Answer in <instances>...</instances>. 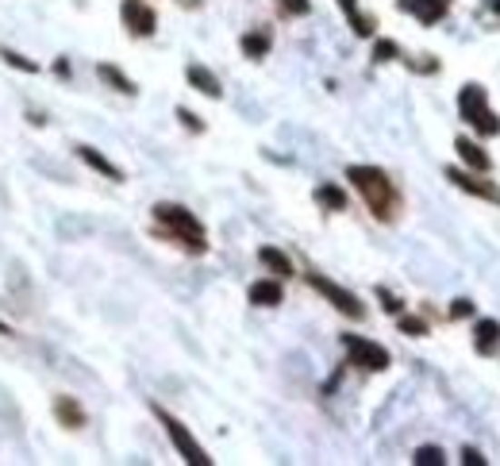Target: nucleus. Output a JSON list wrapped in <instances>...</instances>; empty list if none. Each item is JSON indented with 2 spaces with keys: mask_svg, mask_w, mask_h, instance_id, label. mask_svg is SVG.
Masks as SVG:
<instances>
[{
  "mask_svg": "<svg viewBox=\"0 0 500 466\" xmlns=\"http://www.w3.org/2000/svg\"><path fill=\"white\" fill-rule=\"evenodd\" d=\"M470 312H474V304H470V301H455V304H450V316H455V320L470 316Z\"/></svg>",
  "mask_w": 500,
  "mask_h": 466,
  "instance_id": "obj_27",
  "label": "nucleus"
},
{
  "mask_svg": "<svg viewBox=\"0 0 500 466\" xmlns=\"http://www.w3.org/2000/svg\"><path fill=\"white\" fill-rule=\"evenodd\" d=\"M455 151L462 154V163H466V166H474L477 174H489V154L481 151L474 139H458V143H455Z\"/></svg>",
  "mask_w": 500,
  "mask_h": 466,
  "instance_id": "obj_13",
  "label": "nucleus"
},
{
  "mask_svg": "<svg viewBox=\"0 0 500 466\" xmlns=\"http://www.w3.org/2000/svg\"><path fill=\"white\" fill-rule=\"evenodd\" d=\"M120 15H123V27L132 31V35H139V39L154 35V27H158V15H154V8L147 5V0H123Z\"/></svg>",
  "mask_w": 500,
  "mask_h": 466,
  "instance_id": "obj_7",
  "label": "nucleus"
},
{
  "mask_svg": "<svg viewBox=\"0 0 500 466\" xmlns=\"http://www.w3.org/2000/svg\"><path fill=\"white\" fill-rule=\"evenodd\" d=\"M416 462H419V466H443L446 455L439 451V447H419V451H416Z\"/></svg>",
  "mask_w": 500,
  "mask_h": 466,
  "instance_id": "obj_22",
  "label": "nucleus"
},
{
  "mask_svg": "<svg viewBox=\"0 0 500 466\" xmlns=\"http://www.w3.org/2000/svg\"><path fill=\"white\" fill-rule=\"evenodd\" d=\"M462 462H466V466H481L485 459H481V455L474 451V447H466V451H462Z\"/></svg>",
  "mask_w": 500,
  "mask_h": 466,
  "instance_id": "obj_29",
  "label": "nucleus"
},
{
  "mask_svg": "<svg viewBox=\"0 0 500 466\" xmlns=\"http://www.w3.org/2000/svg\"><path fill=\"white\" fill-rule=\"evenodd\" d=\"M377 297L385 301V312H400V301L389 293V289H377Z\"/></svg>",
  "mask_w": 500,
  "mask_h": 466,
  "instance_id": "obj_26",
  "label": "nucleus"
},
{
  "mask_svg": "<svg viewBox=\"0 0 500 466\" xmlns=\"http://www.w3.org/2000/svg\"><path fill=\"white\" fill-rule=\"evenodd\" d=\"M0 58H5L8 66L24 70V74H35V70H39V62H31V58H24V55H15V51H8V46H0Z\"/></svg>",
  "mask_w": 500,
  "mask_h": 466,
  "instance_id": "obj_21",
  "label": "nucleus"
},
{
  "mask_svg": "<svg viewBox=\"0 0 500 466\" xmlns=\"http://www.w3.org/2000/svg\"><path fill=\"white\" fill-rule=\"evenodd\" d=\"M343 347L354 366H362V371H385L389 366V351L381 343L366 340V335H343Z\"/></svg>",
  "mask_w": 500,
  "mask_h": 466,
  "instance_id": "obj_5",
  "label": "nucleus"
},
{
  "mask_svg": "<svg viewBox=\"0 0 500 466\" xmlns=\"http://www.w3.org/2000/svg\"><path fill=\"white\" fill-rule=\"evenodd\" d=\"M189 82L197 85L204 96H220V93H223V89H220V82H216V74H212V70H204V66H197V62H192V66H189Z\"/></svg>",
  "mask_w": 500,
  "mask_h": 466,
  "instance_id": "obj_15",
  "label": "nucleus"
},
{
  "mask_svg": "<svg viewBox=\"0 0 500 466\" xmlns=\"http://www.w3.org/2000/svg\"><path fill=\"white\" fill-rule=\"evenodd\" d=\"M400 332L405 335H427V324L419 316H400Z\"/></svg>",
  "mask_w": 500,
  "mask_h": 466,
  "instance_id": "obj_23",
  "label": "nucleus"
},
{
  "mask_svg": "<svg viewBox=\"0 0 500 466\" xmlns=\"http://www.w3.org/2000/svg\"><path fill=\"white\" fill-rule=\"evenodd\" d=\"M374 58H377V62H389V58H397V43H389V39H381V43L374 46Z\"/></svg>",
  "mask_w": 500,
  "mask_h": 466,
  "instance_id": "obj_24",
  "label": "nucleus"
},
{
  "mask_svg": "<svg viewBox=\"0 0 500 466\" xmlns=\"http://www.w3.org/2000/svg\"><path fill=\"white\" fill-rule=\"evenodd\" d=\"M154 220L162 223V228L181 243L185 251H192V254H201L208 243H204V223L189 213V208H181V204H154Z\"/></svg>",
  "mask_w": 500,
  "mask_h": 466,
  "instance_id": "obj_2",
  "label": "nucleus"
},
{
  "mask_svg": "<svg viewBox=\"0 0 500 466\" xmlns=\"http://www.w3.org/2000/svg\"><path fill=\"white\" fill-rule=\"evenodd\" d=\"M458 112H462V120H470L474 132H481V135H496L500 132V120L485 104V89H481V85H466L458 93Z\"/></svg>",
  "mask_w": 500,
  "mask_h": 466,
  "instance_id": "obj_3",
  "label": "nucleus"
},
{
  "mask_svg": "<svg viewBox=\"0 0 500 466\" xmlns=\"http://www.w3.org/2000/svg\"><path fill=\"white\" fill-rule=\"evenodd\" d=\"M474 347H477V355H493V351L500 347V324H496V320H477Z\"/></svg>",
  "mask_w": 500,
  "mask_h": 466,
  "instance_id": "obj_10",
  "label": "nucleus"
},
{
  "mask_svg": "<svg viewBox=\"0 0 500 466\" xmlns=\"http://www.w3.org/2000/svg\"><path fill=\"white\" fill-rule=\"evenodd\" d=\"M316 201L328 204V208H343L347 204V197H343V189H338V185H319L316 189Z\"/></svg>",
  "mask_w": 500,
  "mask_h": 466,
  "instance_id": "obj_20",
  "label": "nucleus"
},
{
  "mask_svg": "<svg viewBox=\"0 0 500 466\" xmlns=\"http://www.w3.org/2000/svg\"><path fill=\"white\" fill-rule=\"evenodd\" d=\"M154 412H158V421L166 424L170 440H173V447H177V451H181V459H185V462H192V466H212V459L204 455V447H201L197 440L189 436V428H185L181 421H177V416H170L166 409H154Z\"/></svg>",
  "mask_w": 500,
  "mask_h": 466,
  "instance_id": "obj_4",
  "label": "nucleus"
},
{
  "mask_svg": "<svg viewBox=\"0 0 500 466\" xmlns=\"http://www.w3.org/2000/svg\"><path fill=\"white\" fill-rule=\"evenodd\" d=\"M309 285L316 289V293H324L331 304L343 316H350V320H362L366 316V309H362V301L350 293V289H343V285H335L331 278H324V274H309Z\"/></svg>",
  "mask_w": 500,
  "mask_h": 466,
  "instance_id": "obj_6",
  "label": "nucleus"
},
{
  "mask_svg": "<svg viewBox=\"0 0 500 466\" xmlns=\"http://www.w3.org/2000/svg\"><path fill=\"white\" fill-rule=\"evenodd\" d=\"M278 5L285 8V12H293V15H309V0H278Z\"/></svg>",
  "mask_w": 500,
  "mask_h": 466,
  "instance_id": "obj_25",
  "label": "nucleus"
},
{
  "mask_svg": "<svg viewBox=\"0 0 500 466\" xmlns=\"http://www.w3.org/2000/svg\"><path fill=\"white\" fill-rule=\"evenodd\" d=\"M177 116H181V120H185V127H189V132H201V120H197V116H192V112H185V108H181V112H177Z\"/></svg>",
  "mask_w": 500,
  "mask_h": 466,
  "instance_id": "obj_28",
  "label": "nucleus"
},
{
  "mask_svg": "<svg viewBox=\"0 0 500 466\" xmlns=\"http://www.w3.org/2000/svg\"><path fill=\"white\" fill-rule=\"evenodd\" d=\"M338 8L350 15V24L358 35H369V31H374V20H369V15H358V0H338Z\"/></svg>",
  "mask_w": 500,
  "mask_h": 466,
  "instance_id": "obj_18",
  "label": "nucleus"
},
{
  "mask_svg": "<svg viewBox=\"0 0 500 466\" xmlns=\"http://www.w3.org/2000/svg\"><path fill=\"white\" fill-rule=\"evenodd\" d=\"M493 8H496V12H500V0H493Z\"/></svg>",
  "mask_w": 500,
  "mask_h": 466,
  "instance_id": "obj_30",
  "label": "nucleus"
},
{
  "mask_svg": "<svg viewBox=\"0 0 500 466\" xmlns=\"http://www.w3.org/2000/svg\"><path fill=\"white\" fill-rule=\"evenodd\" d=\"M185 5H197V0H185Z\"/></svg>",
  "mask_w": 500,
  "mask_h": 466,
  "instance_id": "obj_31",
  "label": "nucleus"
},
{
  "mask_svg": "<svg viewBox=\"0 0 500 466\" xmlns=\"http://www.w3.org/2000/svg\"><path fill=\"white\" fill-rule=\"evenodd\" d=\"M400 8L412 12L419 24H439L450 12V0H400Z\"/></svg>",
  "mask_w": 500,
  "mask_h": 466,
  "instance_id": "obj_9",
  "label": "nucleus"
},
{
  "mask_svg": "<svg viewBox=\"0 0 500 466\" xmlns=\"http://www.w3.org/2000/svg\"><path fill=\"white\" fill-rule=\"evenodd\" d=\"M96 74H101V77H104V82H108V85H116L120 93H127V96H132V93H135V82H127V77H123V74H120L116 66H108V62H104V66H96Z\"/></svg>",
  "mask_w": 500,
  "mask_h": 466,
  "instance_id": "obj_19",
  "label": "nucleus"
},
{
  "mask_svg": "<svg viewBox=\"0 0 500 466\" xmlns=\"http://www.w3.org/2000/svg\"><path fill=\"white\" fill-rule=\"evenodd\" d=\"M77 158H82L85 166H93L96 174H104V178H112V182H120V178H123V170H120L116 163H108V158H104L101 151H93V147H77Z\"/></svg>",
  "mask_w": 500,
  "mask_h": 466,
  "instance_id": "obj_12",
  "label": "nucleus"
},
{
  "mask_svg": "<svg viewBox=\"0 0 500 466\" xmlns=\"http://www.w3.org/2000/svg\"><path fill=\"white\" fill-rule=\"evenodd\" d=\"M446 182H455L458 189L474 193V197H485V201L500 204V189H496V185H489V182H481V178H474V174H462V170L450 166V170H446Z\"/></svg>",
  "mask_w": 500,
  "mask_h": 466,
  "instance_id": "obj_8",
  "label": "nucleus"
},
{
  "mask_svg": "<svg viewBox=\"0 0 500 466\" xmlns=\"http://www.w3.org/2000/svg\"><path fill=\"white\" fill-rule=\"evenodd\" d=\"M0 332H8V328H5V324H0Z\"/></svg>",
  "mask_w": 500,
  "mask_h": 466,
  "instance_id": "obj_32",
  "label": "nucleus"
},
{
  "mask_svg": "<svg viewBox=\"0 0 500 466\" xmlns=\"http://www.w3.org/2000/svg\"><path fill=\"white\" fill-rule=\"evenodd\" d=\"M350 185L362 193V201L369 204V213H374L377 220H393L397 213V189L389 182V174L377 170V166H350L347 170Z\"/></svg>",
  "mask_w": 500,
  "mask_h": 466,
  "instance_id": "obj_1",
  "label": "nucleus"
},
{
  "mask_svg": "<svg viewBox=\"0 0 500 466\" xmlns=\"http://www.w3.org/2000/svg\"><path fill=\"white\" fill-rule=\"evenodd\" d=\"M258 259H262L278 278H289V274H293V263H289L278 247H262V251H258Z\"/></svg>",
  "mask_w": 500,
  "mask_h": 466,
  "instance_id": "obj_16",
  "label": "nucleus"
},
{
  "mask_svg": "<svg viewBox=\"0 0 500 466\" xmlns=\"http://www.w3.org/2000/svg\"><path fill=\"white\" fill-rule=\"evenodd\" d=\"M270 51V31H250V35H243V55L247 58H262Z\"/></svg>",
  "mask_w": 500,
  "mask_h": 466,
  "instance_id": "obj_17",
  "label": "nucleus"
},
{
  "mask_svg": "<svg viewBox=\"0 0 500 466\" xmlns=\"http://www.w3.org/2000/svg\"><path fill=\"white\" fill-rule=\"evenodd\" d=\"M54 416H58L62 428H85V409L77 405L74 397H58L54 401Z\"/></svg>",
  "mask_w": 500,
  "mask_h": 466,
  "instance_id": "obj_11",
  "label": "nucleus"
},
{
  "mask_svg": "<svg viewBox=\"0 0 500 466\" xmlns=\"http://www.w3.org/2000/svg\"><path fill=\"white\" fill-rule=\"evenodd\" d=\"M250 301L254 304H262V309H273V304H281V285L278 282H254L250 285Z\"/></svg>",
  "mask_w": 500,
  "mask_h": 466,
  "instance_id": "obj_14",
  "label": "nucleus"
}]
</instances>
